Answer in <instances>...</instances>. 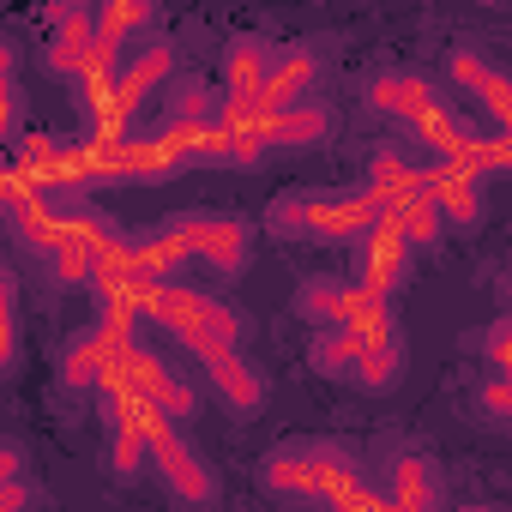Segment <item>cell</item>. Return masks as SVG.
Instances as JSON below:
<instances>
[{
    "instance_id": "6da1fadb",
    "label": "cell",
    "mask_w": 512,
    "mask_h": 512,
    "mask_svg": "<svg viewBox=\"0 0 512 512\" xmlns=\"http://www.w3.org/2000/svg\"><path fill=\"white\" fill-rule=\"evenodd\" d=\"M260 482L278 488V494H320L326 506L350 500L362 488V464L344 452V446H284V452H266L260 458Z\"/></svg>"
},
{
    "instance_id": "7a4b0ae2",
    "label": "cell",
    "mask_w": 512,
    "mask_h": 512,
    "mask_svg": "<svg viewBox=\"0 0 512 512\" xmlns=\"http://www.w3.org/2000/svg\"><path fill=\"white\" fill-rule=\"evenodd\" d=\"M139 434H145V458L157 464L163 488H169L181 506H211V500H217L211 470L193 458V446L175 434V422H169V416H157V410H145V404H139Z\"/></svg>"
},
{
    "instance_id": "3957f363",
    "label": "cell",
    "mask_w": 512,
    "mask_h": 512,
    "mask_svg": "<svg viewBox=\"0 0 512 512\" xmlns=\"http://www.w3.org/2000/svg\"><path fill=\"white\" fill-rule=\"evenodd\" d=\"M163 235L187 253V260H205V266L223 272V278H235V272L247 266V253H253L247 223H241V217H223V211H181V217L163 223Z\"/></svg>"
},
{
    "instance_id": "277c9868",
    "label": "cell",
    "mask_w": 512,
    "mask_h": 512,
    "mask_svg": "<svg viewBox=\"0 0 512 512\" xmlns=\"http://www.w3.org/2000/svg\"><path fill=\"white\" fill-rule=\"evenodd\" d=\"M109 380H121L145 410H157V416H169V422H187V416H193V404H199V398H193V386H187V380L157 356V350H145V344H133L121 362H109Z\"/></svg>"
},
{
    "instance_id": "5b68a950",
    "label": "cell",
    "mask_w": 512,
    "mask_h": 512,
    "mask_svg": "<svg viewBox=\"0 0 512 512\" xmlns=\"http://www.w3.org/2000/svg\"><path fill=\"white\" fill-rule=\"evenodd\" d=\"M380 223V205L362 193V187H338V193H320V187H302V241H362L368 229Z\"/></svg>"
},
{
    "instance_id": "8992f818",
    "label": "cell",
    "mask_w": 512,
    "mask_h": 512,
    "mask_svg": "<svg viewBox=\"0 0 512 512\" xmlns=\"http://www.w3.org/2000/svg\"><path fill=\"white\" fill-rule=\"evenodd\" d=\"M175 79V43H151V49H139L133 61H121V73H115V85H109V109H115V121L127 127L163 85Z\"/></svg>"
},
{
    "instance_id": "52a82bcc",
    "label": "cell",
    "mask_w": 512,
    "mask_h": 512,
    "mask_svg": "<svg viewBox=\"0 0 512 512\" xmlns=\"http://www.w3.org/2000/svg\"><path fill=\"white\" fill-rule=\"evenodd\" d=\"M356 247H362V278H356V284L392 302V290L410 278V260H416V253H410V241H404V235L392 229V217L380 211V223H374V229H368Z\"/></svg>"
},
{
    "instance_id": "ba28073f",
    "label": "cell",
    "mask_w": 512,
    "mask_h": 512,
    "mask_svg": "<svg viewBox=\"0 0 512 512\" xmlns=\"http://www.w3.org/2000/svg\"><path fill=\"white\" fill-rule=\"evenodd\" d=\"M314 85H320V49H308V43H284V49H272V67H266L260 103H266V115H278V109H290V103H308Z\"/></svg>"
},
{
    "instance_id": "9c48e42d",
    "label": "cell",
    "mask_w": 512,
    "mask_h": 512,
    "mask_svg": "<svg viewBox=\"0 0 512 512\" xmlns=\"http://www.w3.org/2000/svg\"><path fill=\"white\" fill-rule=\"evenodd\" d=\"M368 103H374L380 115H398L404 127H416V121L440 103V91H434V79H422V73H410V67H392V73H374V79H368Z\"/></svg>"
},
{
    "instance_id": "30bf717a",
    "label": "cell",
    "mask_w": 512,
    "mask_h": 512,
    "mask_svg": "<svg viewBox=\"0 0 512 512\" xmlns=\"http://www.w3.org/2000/svg\"><path fill=\"white\" fill-rule=\"evenodd\" d=\"M199 362H205V374H211V386H217L223 410L253 416V410L266 404V380H260V368H253L241 350H211V356H199Z\"/></svg>"
},
{
    "instance_id": "8fae6325",
    "label": "cell",
    "mask_w": 512,
    "mask_h": 512,
    "mask_svg": "<svg viewBox=\"0 0 512 512\" xmlns=\"http://www.w3.org/2000/svg\"><path fill=\"white\" fill-rule=\"evenodd\" d=\"M49 19H55V37H49V49H43V61H49V73H61V79H79L85 73V55H91V7H49Z\"/></svg>"
},
{
    "instance_id": "7c38bea8",
    "label": "cell",
    "mask_w": 512,
    "mask_h": 512,
    "mask_svg": "<svg viewBox=\"0 0 512 512\" xmlns=\"http://www.w3.org/2000/svg\"><path fill=\"white\" fill-rule=\"evenodd\" d=\"M326 127H332V109L308 97V103H290V109L266 115L260 121V139H266V151H308V145L326 139Z\"/></svg>"
},
{
    "instance_id": "4fadbf2b",
    "label": "cell",
    "mask_w": 512,
    "mask_h": 512,
    "mask_svg": "<svg viewBox=\"0 0 512 512\" xmlns=\"http://www.w3.org/2000/svg\"><path fill=\"white\" fill-rule=\"evenodd\" d=\"M452 79L464 85V97H476L500 127L512 121V79L500 73V67H488L476 49H452Z\"/></svg>"
},
{
    "instance_id": "5bb4252c",
    "label": "cell",
    "mask_w": 512,
    "mask_h": 512,
    "mask_svg": "<svg viewBox=\"0 0 512 512\" xmlns=\"http://www.w3.org/2000/svg\"><path fill=\"white\" fill-rule=\"evenodd\" d=\"M362 193L380 205V211H392V205H404L410 193H422V169H416V157L404 151V145H386V151H374V163H368V181H362Z\"/></svg>"
},
{
    "instance_id": "9a60e30c",
    "label": "cell",
    "mask_w": 512,
    "mask_h": 512,
    "mask_svg": "<svg viewBox=\"0 0 512 512\" xmlns=\"http://www.w3.org/2000/svg\"><path fill=\"white\" fill-rule=\"evenodd\" d=\"M422 193L434 199V211H440V223H476L482 217V181H470V175H458L452 163H434V169H422Z\"/></svg>"
},
{
    "instance_id": "2e32d148",
    "label": "cell",
    "mask_w": 512,
    "mask_h": 512,
    "mask_svg": "<svg viewBox=\"0 0 512 512\" xmlns=\"http://www.w3.org/2000/svg\"><path fill=\"white\" fill-rule=\"evenodd\" d=\"M386 506L392 512H434L440 506V470L422 452H398L392 482H386Z\"/></svg>"
},
{
    "instance_id": "e0dca14e",
    "label": "cell",
    "mask_w": 512,
    "mask_h": 512,
    "mask_svg": "<svg viewBox=\"0 0 512 512\" xmlns=\"http://www.w3.org/2000/svg\"><path fill=\"white\" fill-rule=\"evenodd\" d=\"M121 260H127V278H145V284H169V278L181 272V260H187V253H181V247H175L163 229H151V235H127Z\"/></svg>"
},
{
    "instance_id": "ac0fdd59",
    "label": "cell",
    "mask_w": 512,
    "mask_h": 512,
    "mask_svg": "<svg viewBox=\"0 0 512 512\" xmlns=\"http://www.w3.org/2000/svg\"><path fill=\"white\" fill-rule=\"evenodd\" d=\"M266 67H272V43H260V37H235V43L223 49V97H260Z\"/></svg>"
},
{
    "instance_id": "d6986e66",
    "label": "cell",
    "mask_w": 512,
    "mask_h": 512,
    "mask_svg": "<svg viewBox=\"0 0 512 512\" xmlns=\"http://www.w3.org/2000/svg\"><path fill=\"white\" fill-rule=\"evenodd\" d=\"M404 374V344H380V350H362L356 368H350V386L368 392V398H386Z\"/></svg>"
},
{
    "instance_id": "ffe728a7",
    "label": "cell",
    "mask_w": 512,
    "mask_h": 512,
    "mask_svg": "<svg viewBox=\"0 0 512 512\" xmlns=\"http://www.w3.org/2000/svg\"><path fill=\"white\" fill-rule=\"evenodd\" d=\"M386 217H392V229L410 241V253H416V247H440V229H446V223H440V211H434L428 193H410V199L392 205Z\"/></svg>"
},
{
    "instance_id": "44dd1931",
    "label": "cell",
    "mask_w": 512,
    "mask_h": 512,
    "mask_svg": "<svg viewBox=\"0 0 512 512\" xmlns=\"http://www.w3.org/2000/svg\"><path fill=\"white\" fill-rule=\"evenodd\" d=\"M356 356H362V344H356L350 332H338V326L314 332V344H308V368H314V374H326V380H350Z\"/></svg>"
},
{
    "instance_id": "7402d4cb",
    "label": "cell",
    "mask_w": 512,
    "mask_h": 512,
    "mask_svg": "<svg viewBox=\"0 0 512 512\" xmlns=\"http://www.w3.org/2000/svg\"><path fill=\"white\" fill-rule=\"evenodd\" d=\"M163 97H169V121H163V127H211V85H205L199 73L175 79Z\"/></svg>"
},
{
    "instance_id": "603a6c76",
    "label": "cell",
    "mask_w": 512,
    "mask_h": 512,
    "mask_svg": "<svg viewBox=\"0 0 512 512\" xmlns=\"http://www.w3.org/2000/svg\"><path fill=\"white\" fill-rule=\"evenodd\" d=\"M344 290H350V284H344V278H332V272H326V278H302V290H296V314H302L314 332H326V326L338 320Z\"/></svg>"
},
{
    "instance_id": "cb8c5ba5",
    "label": "cell",
    "mask_w": 512,
    "mask_h": 512,
    "mask_svg": "<svg viewBox=\"0 0 512 512\" xmlns=\"http://www.w3.org/2000/svg\"><path fill=\"white\" fill-rule=\"evenodd\" d=\"M109 380V362H103V350L91 344V332H79L73 344H67V356H61V386H73V392H97Z\"/></svg>"
},
{
    "instance_id": "d4e9b609",
    "label": "cell",
    "mask_w": 512,
    "mask_h": 512,
    "mask_svg": "<svg viewBox=\"0 0 512 512\" xmlns=\"http://www.w3.org/2000/svg\"><path fill=\"white\" fill-rule=\"evenodd\" d=\"M49 266H55V284H67V290H91V266H97V253H91L73 229H61V235H55V247H49Z\"/></svg>"
},
{
    "instance_id": "484cf974",
    "label": "cell",
    "mask_w": 512,
    "mask_h": 512,
    "mask_svg": "<svg viewBox=\"0 0 512 512\" xmlns=\"http://www.w3.org/2000/svg\"><path fill=\"white\" fill-rule=\"evenodd\" d=\"M151 19H157V13L145 7V0H109L103 13H91V31H97V43H115V49H121V43H127L133 31H145Z\"/></svg>"
},
{
    "instance_id": "4316f807",
    "label": "cell",
    "mask_w": 512,
    "mask_h": 512,
    "mask_svg": "<svg viewBox=\"0 0 512 512\" xmlns=\"http://www.w3.org/2000/svg\"><path fill=\"white\" fill-rule=\"evenodd\" d=\"M109 470H115L121 482H133V476L145 470V434H139V416L121 422V428H109Z\"/></svg>"
},
{
    "instance_id": "83f0119b",
    "label": "cell",
    "mask_w": 512,
    "mask_h": 512,
    "mask_svg": "<svg viewBox=\"0 0 512 512\" xmlns=\"http://www.w3.org/2000/svg\"><path fill=\"white\" fill-rule=\"evenodd\" d=\"M13 362H19V296H13L7 278H0V374Z\"/></svg>"
},
{
    "instance_id": "f1b7e54d",
    "label": "cell",
    "mask_w": 512,
    "mask_h": 512,
    "mask_svg": "<svg viewBox=\"0 0 512 512\" xmlns=\"http://www.w3.org/2000/svg\"><path fill=\"white\" fill-rule=\"evenodd\" d=\"M266 229H272V235H284V241H302V193H284V199H272V211H266Z\"/></svg>"
},
{
    "instance_id": "f546056e",
    "label": "cell",
    "mask_w": 512,
    "mask_h": 512,
    "mask_svg": "<svg viewBox=\"0 0 512 512\" xmlns=\"http://www.w3.org/2000/svg\"><path fill=\"white\" fill-rule=\"evenodd\" d=\"M482 350H488V368H494V374H512V320H506V314L488 326V344H482Z\"/></svg>"
},
{
    "instance_id": "4dcf8cb0",
    "label": "cell",
    "mask_w": 512,
    "mask_h": 512,
    "mask_svg": "<svg viewBox=\"0 0 512 512\" xmlns=\"http://www.w3.org/2000/svg\"><path fill=\"white\" fill-rule=\"evenodd\" d=\"M482 410H488L494 422L512 416V374H488V380H482Z\"/></svg>"
},
{
    "instance_id": "1f68e13d",
    "label": "cell",
    "mask_w": 512,
    "mask_h": 512,
    "mask_svg": "<svg viewBox=\"0 0 512 512\" xmlns=\"http://www.w3.org/2000/svg\"><path fill=\"white\" fill-rule=\"evenodd\" d=\"M7 482H25V452L13 440H0V488H7Z\"/></svg>"
},
{
    "instance_id": "d6a6232c",
    "label": "cell",
    "mask_w": 512,
    "mask_h": 512,
    "mask_svg": "<svg viewBox=\"0 0 512 512\" xmlns=\"http://www.w3.org/2000/svg\"><path fill=\"white\" fill-rule=\"evenodd\" d=\"M13 67H19V55H13L7 37H0V91H13Z\"/></svg>"
},
{
    "instance_id": "836d02e7",
    "label": "cell",
    "mask_w": 512,
    "mask_h": 512,
    "mask_svg": "<svg viewBox=\"0 0 512 512\" xmlns=\"http://www.w3.org/2000/svg\"><path fill=\"white\" fill-rule=\"evenodd\" d=\"M458 512H500V506H476V500H470V506H458Z\"/></svg>"
}]
</instances>
